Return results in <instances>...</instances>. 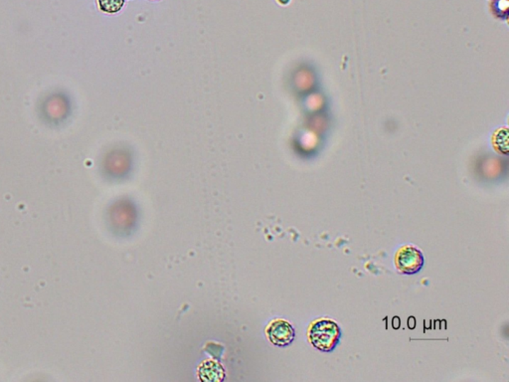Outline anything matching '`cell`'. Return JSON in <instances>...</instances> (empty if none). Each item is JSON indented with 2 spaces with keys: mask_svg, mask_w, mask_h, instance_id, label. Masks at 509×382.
<instances>
[{
  "mask_svg": "<svg viewBox=\"0 0 509 382\" xmlns=\"http://www.w3.org/2000/svg\"><path fill=\"white\" fill-rule=\"evenodd\" d=\"M491 11L496 18H508V0H491Z\"/></svg>",
  "mask_w": 509,
  "mask_h": 382,
  "instance_id": "7",
  "label": "cell"
},
{
  "mask_svg": "<svg viewBox=\"0 0 509 382\" xmlns=\"http://www.w3.org/2000/svg\"><path fill=\"white\" fill-rule=\"evenodd\" d=\"M493 146L496 151L503 155L508 153V129L506 126L498 129L493 133Z\"/></svg>",
  "mask_w": 509,
  "mask_h": 382,
  "instance_id": "5",
  "label": "cell"
},
{
  "mask_svg": "<svg viewBox=\"0 0 509 382\" xmlns=\"http://www.w3.org/2000/svg\"><path fill=\"white\" fill-rule=\"evenodd\" d=\"M126 0H98L99 9L105 13L115 14L125 6Z\"/></svg>",
  "mask_w": 509,
  "mask_h": 382,
  "instance_id": "6",
  "label": "cell"
},
{
  "mask_svg": "<svg viewBox=\"0 0 509 382\" xmlns=\"http://www.w3.org/2000/svg\"><path fill=\"white\" fill-rule=\"evenodd\" d=\"M267 337L274 346L285 347L294 342L295 332L289 322L275 320L268 326Z\"/></svg>",
  "mask_w": 509,
  "mask_h": 382,
  "instance_id": "3",
  "label": "cell"
},
{
  "mask_svg": "<svg viewBox=\"0 0 509 382\" xmlns=\"http://www.w3.org/2000/svg\"><path fill=\"white\" fill-rule=\"evenodd\" d=\"M198 377L201 381L220 382L225 379V369L219 362L215 361H203L197 369Z\"/></svg>",
  "mask_w": 509,
  "mask_h": 382,
  "instance_id": "4",
  "label": "cell"
},
{
  "mask_svg": "<svg viewBox=\"0 0 509 382\" xmlns=\"http://www.w3.org/2000/svg\"><path fill=\"white\" fill-rule=\"evenodd\" d=\"M424 263L423 253L414 246L400 248L395 256V266L405 275L417 274L424 267Z\"/></svg>",
  "mask_w": 509,
  "mask_h": 382,
  "instance_id": "2",
  "label": "cell"
},
{
  "mask_svg": "<svg viewBox=\"0 0 509 382\" xmlns=\"http://www.w3.org/2000/svg\"><path fill=\"white\" fill-rule=\"evenodd\" d=\"M341 337L339 324L327 319L317 320L310 324L309 339L310 344L322 352L334 351Z\"/></svg>",
  "mask_w": 509,
  "mask_h": 382,
  "instance_id": "1",
  "label": "cell"
}]
</instances>
